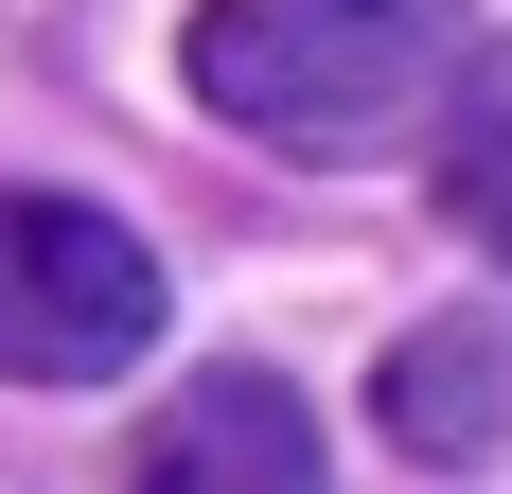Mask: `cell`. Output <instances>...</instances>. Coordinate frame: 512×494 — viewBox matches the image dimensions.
I'll return each instance as SVG.
<instances>
[{
	"mask_svg": "<svg viewBox=\"0 0 512 494\" xmlns=\"http://www.w3.org/2000/svg\"><path fill=\"white\" fill-rule=\"evenodd\" d=\"M442 212H460L477 247L512 265V36L477 53V89H460V124H442Z\"/></svg>",
	"mask_w": 512,
	"mask_h": 494,
	"instance_id": "cell-5",
	"label": "cell"
},
{
	"mask_svg": "<svg viewBox=\"0 0 512 494\" xmlns=\"http://www.w3.org/2000/svg\"><path fill=\"white\" fill-rule=\"evenodd\" d=\"M159 247L106 195H0V371L18 389H106L159 353Z\"/></svg>",
	"mask_w": 512,
	"mask_h": 494,
	"instance_id": "cell-2",
	"label": "cell"
},
{
	"mask_svg": "<svg viewBox=\"0 0 512 494\" xmlns=\"http://www.w3.org/2000/svg\"><path fill=\"white\" fill-rule=\"evenodd\" d=\"M389 442L407 459H477L512 424V353H495V318H407V336H389Z\"/></svg>",
	"mask_w": 512,
	"mask_h": 494,
	"instance_id": "cell-4",
	"label": "cell"
},
{
	"mask_svg": "<svg viewBox=\"0 0 512 494\" xmlns=\"http://www.w3.org/2000/svg\"><path fill=\"white\" fill-rule=\"evenodd\" d=\"M477 53L495 36L460 0H195L177 18V89L265 159H389L424 124H460Z\"/></svg>",
	"mask_w": 512,
	"mask_h": 494,
	"instance_id": "cell-1",
	"label": "cell"
},
{
	"mask_svg": "<svg viewBox=\"0 0 512 494\" xmlns=\"http://www.w3.org/2000/svg\"><path fill=\"white\" fill-rule=\"evenodd\" d=\"M124 494H336V459H318V406L283 371H195Z\"/></svg>",
	"mask_w": 512,
	"mask_h": 494,
	"instance_id": "cell-3",
	"label": "cell"
}]
</instances>
